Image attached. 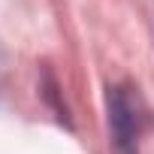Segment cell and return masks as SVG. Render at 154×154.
<instances>
[{
  "instance_id": "cell-1",
  "label": "cell",
  "mask_w": 154,
  "mask_h": 154,
  "mask_svg": "<svg viewBox=\"0 0 154 154\" xmlns=\"http://www.w3.org/2000/svg\"><path fill=\"white\" fill-rule=\"evenodd\" d=\"M142 121H145V112H142L139 94L127 85L109 88V127H112L115 154H139Z\"/></svg>"
}]
</instances>
